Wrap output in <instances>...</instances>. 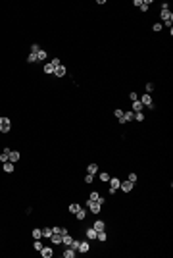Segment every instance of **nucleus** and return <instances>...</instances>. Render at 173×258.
Wrapping results in <instances>:
<instances>
[{
	"instance_id": "nucleus-33",
	"label": "nucleus",
	"mask_w": 173,
	"mask_h": 258,
	"mask_svg": "<svg viewBox=\"0 0 173 258\" xmlns=\"http://www.w3.org/2000/svg\"><path fill=\"white\" fill-rule=\"evenodd\" d=\"M152 91H154V83H146V92H148V94H150Z\"/></svg>"
},
{
	"instance_id": "nucleus-32",
	"label": "nucleus",
	"mask_w": 173,
	"mask_h": 258,
	"mask_svg": "<svg viewBox=\"0 0 173 258\" xmlns=\"http://www.w3.org/2000/svg\"><path fill=\"white\" fill-rule=\"evenodd\" d=\"M39 50H41V46H39V44H31V54H37Z\"/></svg>"
},
{
	"instance_id": "nucleus-4",
	"label": "nucleus",
	"mask_w": 173,
	"mask_h": 258,
	"mask_svg": "<svg viewBox=\"0 0 173 258\" xmlns=\"http://www.w3.org/2000/svg\"><path fill=\"white\" fill-rule=\"evenodd\" d=\"M133 185H135V183H131V181L125 179V181H121V183H119V189H121L123 193H131V191H133Z\"/></svg>"
},
{
	"instance_id": "nucleus-35",
	"label": "nucleus",
	"mask_w": 173,
	"mask_h": 258,
	"mask_svg": "<svg viewBox=\"0 0 173 258\" xmlns=\"http://www.w3.org/2000/svg\"><path fill=\"white\" fill-rule=\"evenodd\" d=\"M52 66H54V68H58V66H62V62H60L58 58H52Z\"/></svg>"
},
{
	"instance_id": "nucleus-3",
	"label": "nucleus",
	"mask_w": 173,
	"mask_h": 258,
	"mask_svg": "<svg viewBox=\"0 0 173 258\" xmlns=\"http://www.w3.org/2000/svg\"><path fill=\"white\" fill-rule=\"evenodd\" d=\"M141 102H142V106H146V108H152V110H154V102H152V97L148 94V92L141 97Z\"/></svg>"
},
{
	"instance_id": "nucleus-18",
	"label": "nucleus",
	"mask_w": 173,
	"mask_h": 258,
	"mask_svg": "<svg viewBox=\"0 0 173 258\" xmlns=\"http://www.w3.org/2000/svg\"><path fill=\"white\" fill-rule=\"evenodd\" d=\"M86 173H91V175L98 173V166H96L94 162H92V164H89V168H86Z\"/></svg>"
},
{
	"instance_id": "nucleus-1",
	"label": "nucleus",
	"mask_w": 173,
	"mask_h": 258,
	"mask_svg": "<svg viewBox=\"0 0 173 258\" xmlns=\"http://www.w3.org/2000/svg\"><path fill=\"white\" fill-rule=\"evenodd\" d=\"M12 129V121L8 118H0V133H8Z\"/></svg>"
},
{
	"instance_id": "nucleus-12",
	"label": "nucleus",
	"mask_w": 173,
	"mask_h": 258,
	"mask_svg": "<svg viewBox=\"0 0 173 258\" xmlns=\"http://www.w3.org/2000/svg\"><path fill=\"white\" fill-rule=\"evenodd\" d=\"M96 233H98V231L94 229V227H89V229L85 231V235H86V239L89 241H92V239H96Z\"/></svg>"
},
{
	"instance_id": "nucleus-14",
	"label": "nucleus",
	"mask_w": 173,
	"mask_h": 258,
	"mask_svg": "<svg viewBox=\"0 0 173 258\" xmlns=\"http://www.w3.org/2000/svg\"><path fill=\"white\" fill-rule=\"evenodd\" d=\"M92 227H94L96 231H102V229H106V221H104V220H96Z\"/></svg>"
},
{
	"instance_id": "nucleus-29",
	"label": "nucleus",
	"mask_w": 173,
	"mask_h": 258,
	"mask_svg": "<svg viewBox=\"0 0 173 258\" xmlns=\"http://www.w3.org/2000/svg\"><path fill=\"white\" fill-rule=\"evenodd\" d=\"M27 62H29V64H35V62H39V60H37V54H29V56H27Z\"/></svg>"
},
{
	"instance_id": "nucleus-37",
	"label": "nucleus",
	"mask_w": 173,
	"mask_h": 258,
	"mask_svg": "<svg viewBox=\"0 0 173 258\" xmlns=\"http://www.w3.org/2000/svg\"><path fill=\"white\" fill-rule=\"evenodd\" d=\"M129 98H131V102H133V100H139V97H137V92H129Z\"/></svg>"
},
{
	"instance_id": "nucleus-34",
	"label": "nucleus",
	"mask_w": 173,
	"mask_h": 258,
	"mask_svg": "<svg viewBox=\"0 0 173 258\" xmlns=\"http://www.w3.org/2000/svg\"><path fill=\"white\" fill-rule=\"evenodd\" d=\"M152 29H154L156 33H158V31H162V23H154V25H152Z\"/></svg>"
},
{
	"instance_id": "nucleus-5",
	"label": "nucleus",
	"mask_w": 173,
	"mask_h": 258,
	"mask_svg": "<svg viewBox=\"0 0 173 258\" xmlns=\"http://www.w3.org/2000/svg\"><path fill=\"white\" fill-rule=\"evenodd\" d=\"M135 120V112H123V116L119 118L121 123H127V121H133Z\"/></svg>"
},
{
	"instance_id": "nucleus-9",
	"label": "nucleus",
	"mask_w": 173,
	"mask_h": 258,
	"mask_svg": "<svg viewBox=\"0 0 173 258\" xmlns=\"http://www.w3.org/2000/svg\"><path fill=\"white\" fill-rule=\"evenodd\" d=\"M77 256V250H73L71 247H65L64 249V258H75Z\"/></svg>"
},
{
	"instance_id": "nucleus-39",
	"label": "nucleus",
	"mask_w": 173,
	"mask_h": 258,
	"mask_svg": "<svg viewBox=\"0 0 173 258\" xmlns=\"http://www.w3.org/2000/svg\"><path fill=\"white\" fill-rule=\"evenodd\" d=\"M114 114H115V118H117V120H119V118H121V116H123V110H119V108H117V110H115Z\"/></svg>"
},
{
	"instance_id": "nucleus-24",
	"label": "nucleus",
	"mask_w": 173,
	"mask_h": 258,
	"mask_svg": "<svg viewBox=\"0 0 173 258\" xmlns=\"http://www.w3.org/2000/svg\"><path fill=\"white\" fill-rule=\"evenodd\" d=\"M96 239H98V241H108V233H106V229L98 231V233H96Z\"/></svg>"
},
{
	"instance_id": "nucleus-21",
	"label": "nucleus",
	"mask_w": 173,
	"mask_h": 258,
	"mask_svg": "<svg viewBox=\"0 0 173 258\" xmlns=\"http://www.w3.org/2000/svg\"><path fill=\"white\" fill-rule=\"evenodd\" d=\"M71 241H73V237L69 235V233H65V235H62V243H64L65 247H69V245H71Z\"/></svg>"
},
{
	"instance_id": "nucleus-23",
	"label": "nucleus",
	"mask_w": 173,
	"mask_h": 258,
	"mask_svg": "<svg viewBox=\"0 0 173 258\" xmlns=\"http://www.w3.org/2000/svg\"><path fill=\"white\" fill-rule=\"evenodd\" d=\"M46 54H48V52L41 48V50L37 52V60H39V62H44V60H46Z\"/></svg>"
},
{
	"instance_id": "nucleus-11",
	"label": "nucleus",
	"mask_w": 173,
	"mask_h": 258,
	"mask_svg": "<svg viewBox=\"0 0 173 258\" xmlns=\"http://www.w3.org/2000/svg\"><path fill=\"white\" fill-rule=\"evenodd\" d=\"M65 73H68V69H65V66H58V68L54 69V75H56V77H64Z\"/></svg>"
},
{
	"instance_id": "nucleus-26",
	"label": "nucleus",
	"mask_w": 173,
	"mask_h": 258,
	"mask_svg": "<svg viewBox=\"0 0 173 258\" xmlns=\"http://www.w3.org/2000/svg\"><path fill=\"white\" fill-rule=\"evenodd\" d=\"M81 208V204H77V202H73V204H69V212L71 214H77V210Z\"/></svg>"
},
{
	"instance_id": "nucleus-19",
	"label": "nucleus",
	"mask_w": 173,
	"mask_h": 258,
	"mask_svg": "<svg viewBox=\"0 0 173 258\" xmlns=\"http://www.w3.org/2000/svg\"><path fill=\"white\" fill-rule=\"evenodd\" d=\"M10 160V148H4V152L0 154V162L4 164V162H8Z\"/></svg>"
},
{
	"instance_id": "nucleus-31",
	"label": "nucleus",
	"mask_w": 173,
	"mask_h": 258,
	"mask_svg": "<svg viewBox=\"0 0 173 258\" xmlns=\"http://www.w3.org/2000/svg\"><path fill=\"white\" fill-rule=\"evenodd\" d=\"M135 120H137V121H144V114H142V112H137V114H135Z\"/></svg>"
},
{
	"instance_id": "nucleus-16",
	"label": "nucleus",
	"mask_w": 173,
	"mask_h": 258,
	"mask_svg": "<svg viewBox=\"0 0 173 258\" xmlns=\"http://www.w3.org/2000/svg\"><path fill=\"white\" fill-rule=\"evenodd\" d=\"M75 216H77V220L79 221H83V220H85V218H86V210H85V208H79V210H77V214H75Z\"/></svg>"
},
{
	"instance_id": "nucleus-13",
	"label": "nucleus",
	"mask_w": 173,
	"mask_h": 258,
	"mask_svg": "<svg viewBox=\"0 0 173 258\" xmlns=\"http://www.w3.org/2000/svg\"><path fill=\"white\" fill-rule=\"evenodd\" d=\"M142 108H144V106H142L141 100H133V110H131V112H135V114H137V112H142Z\"/></svg>"
},
{
	"instance_id": "nucleus-6",
	"label": "nucleus",
	"mask_w": 173,
	"mask_h": 258,
	"mask_svg": "<svg viewBox=\"0 0 173 258\" xmlns=\"http://www.w3.org/2000/svg\"><path fill=\"white\" fill-rule=\"evenodd\" d=\"M160 18H162V21H173V14L169 10H162L160 12Z\"/></svg>"
},
{
	"instance_id": "nucleus-2",
	"label": "nucleus",
	"mask_w": 173,
	"mask_h": 258,
	"mask_svg": "<svg viewBox=\"0 0 173 258\" xmlns=\"http://www.w3.org/2000/svg\"><path fill=\"white\" fill-rule=\"evenodd\" d=\"M100 204L98 202H94V200H89V202H86V210H89V212H92V214H98L100 212Z\"/></svg>"
},
{
	"instance_id": "nucleus-27",
	"label": "nucleus",
	"mask_w": 173,
	"mask_h": 258,
	"mask_svg": "<svg viewBox=\"0 0 173 258\" xmlns=\"http://www.w3.org/2000/svg\"><path fill=\"white\" fill-rule=\"evenodd\" d=\"M33 239H42V231L41 229H33Z\"/></svg>"
},
{
	"instance_id": "nucleus-38",
	"label": "nucleus",
	"mask_w": 173,
	"mask_h": 258,
	"mask_svg": "<svg viewBox=\"0 0 173 258\" xmlns=\"http://www.w3.org/2000/svg\"><path fill=\"white\" fill-rule=\"evenodd\" d=\"M92 177H94V175H91V173L85 175V183H92Z\"/></svg>"
},
{
	"instance_id": "nucleus-7",
	"label": "nucleus",
	"mask_w": 173,
	"mask_h": 258,
	"mask_svg": "<svg viewBox=\"0 0 173 258\" xmlns=\"http://www.w3.org/2000/svg\"><path fill=\"white\" fill-rule=\"evenodd\" d=\"M39 252H41V256H42V258H52V254H54V250H52L50 247H42V249L39 250Z\"/></svg>"
},
{
	"instance_id": "nucleus-36",
	"label": "nucleus",
	"mask_w": 173,
	"mask_h": 258,
	"mask_svg": "<svg viewBox=\"0 0 173 258\" xmlns=\"http://www.w3.org/2000/svg\"><path fill=\"white\" fill-rule=\"evenodd\" d=\"M110 177H112V175H108V173H100V179H102V181H110Z\"/></svg>"
},
{
	"instance_id": "nucleus-22",
	"label": "nucleus",
	"mask_w": 173,
	"mask_h": 258,
	"mask_svg": "<svg viewBox=\"0 0 173 258\" xmlns=\"http://www.w3.org/2000/svg\"><path fill=\"white\" fill-rule=\"evenodd\" d=\"M42 237H46V239H50L52 237V233H54V231H52V227H42Z\"/></svg>"
},
{
	"instance_id": "nucleus-28",
	"label": "nucleus",
	"mask_w": 173,
	"mask_h": 258,
	"mask_svg": "<svg viewBox=\"0 0 173 258\" xmlns=\"http://www.w3.org/2000/svg\"><path fill=\"white\" fill-rule=\"evenodd\" d=\"M33 249H35V250H41V249H42V243H41V239H35V245H33Z\"/></svg>"
},
{
	"instance_id": "nucleus-17",
	"label": "nucleus",
	"mask_w": 173,
	"mask_h": 258,
	"mask_svg": "<svg viewBox=\"0 0 173 258\" xmlns=\"http://www.w3.org/2000/svg\"><path fill=\"white\" fill-rule=\"evenodd\" d=\"M2 166H4V171L6 173H12V171H14V162H4V164H2Z\"/></svg>"
},
{
	"instance_id": "nucleus-10",
	"label": "nucleus",
	"mask_w": 173,
	"mask_h": 258,
	"mask_svg": "<svg viewBox=\"0 0 173 258\" xmlns=\"http://www.w3.org/2000/svg\"><path fill=\"white\" fill-rule=\"evenodd\" d=\"M119 183H121V179H117V177H110V189L119 191Z\"/></svg>"
},
{
	"instance_id": "nucleus-8",
	"label": "nucleus",
	"mask_w": 173,
	"mask_h": 258,
	"mask_svg": "<svg viewBox=\"0 0 173 258\" xmlns=\"http://www.w3.org/2000/svg\"><path fill=\"white\" fill-rule=\"evenodd\" d=\"M89 250H91V247H89V241H81V243H79V249H77V252L85 254V252H89Z\"/></svg>"
},
{
	"instance_id": "nucleus-30",
	"label": "nucleus",
	"mask_w": 173,
	"mask_h": 258,
	"mask_svg": "<svg viewBox=\"0 0 173 258\" xmlns=\"http://www.w3.org/2000/svg\"><path fill=\"white\" fill-rule=\"evenodd\" d=\"M137 173H129V177H127V181H131V183H137Z\"/></svg>"
},
{
	"instance_id": "nucleus-20",
	"label": "nucleus",
	"mask_w": 173,
	"mask_h": 258,
	"mask_svg": "<svg viewBox=\"0 0 173 258\" xmlns=\"http://www.w3.org/2000/svg\"><path fill=\"white\" fill-rule=\"evenodd\" d=\"M50 241H52L54 245H62V235H60V233H52Z\"/></svg>"
},
{
	"instance_id": "nucleus-15",
	"label": "nucleus",
	"mask_w": 173,
	"mask_h": 258,
	"mask_svg": "<svg viewBox=\"0 0 173 258\" xmlns=\"http://www.w3.org/2000/svg\"><path fill=\"white\" fill-rule=\"evenodd\" d=\"M42 69H44V73H54V66H52V62H44V66H42Z\"/></svg>"
},
{
	"instance_id": "nucleus-25",
	"label": "nucleus",
	"mask_w": 173,
	"mask_h": 258,
	"mask_svg": "<svg viewBox=\"0 0 173 258\" xmlns=\"http://www.w3.org/2000/svg\"><path fill=\"white\" fill-rule=\"evenodd\" d=\"M18 160H19V152L18 150H10V162H14V164H15Z\"/></svg>"
}]
</instances>
